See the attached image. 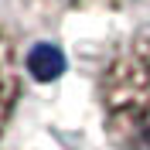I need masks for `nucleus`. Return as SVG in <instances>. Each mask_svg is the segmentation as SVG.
I'll list each match as a JSON object with an SVG mask.
<instances>
[{"instance_id":"f257e3e1","label":"nucleus","mask_w":150,"mask_h":150,"mask_svg":"<svg viewBox=\"0 0 150 150\" xmlns=\"http://www.w3.org/2000/svg\"><path fill=\"white\" fill-rule=\"evenodd\" d=\"M96 106L116 150H150V34H133L109 51L96 79Z\"/></svg>"},{"instance_id":"f03ea898","label":"nucleus","mask_w":150,"mask_h":150,"mask_svg":"<svg viewBox=\"0 0 150 150\" xmlns=\"http://www.w3.org/2000/svg\"><path fill=\"white\" fill-rule=\"evenodd\" d=\"M17 103H21V55L14 38L0 24V140L17 112Z\"/></svg>"},{"instance_id":"7ed1b4c3","label":"nucleus","mask_w":150,"mask_h":150,"mask_svg":"<svg viewBox=\"0 0 150 150\" xmlns=\"http://www.w3.org/2000/svg\"><path fill=\"white\" fill-rule=\"evenodd\" d=\"M62 68H65V62H62V51H58V48L38 45L34 51L28 55V72L34 75L38 82H51V79H58Z\"/></svg>"}]
</instances>
